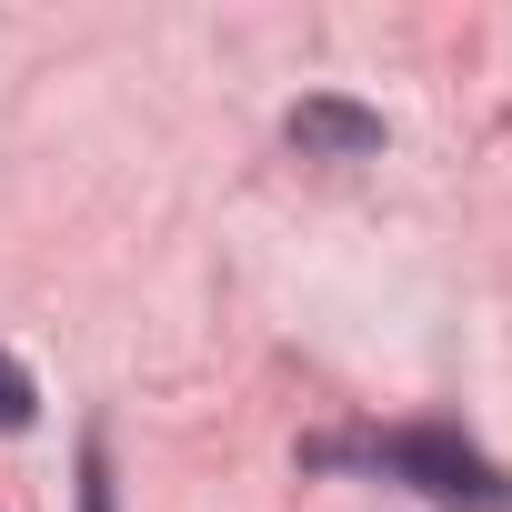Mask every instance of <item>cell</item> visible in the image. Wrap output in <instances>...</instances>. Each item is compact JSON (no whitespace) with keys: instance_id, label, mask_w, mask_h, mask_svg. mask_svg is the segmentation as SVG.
Masks as SVG:
<instances>
[{"instance_id":"cell-1","label":"cell","mask_w":512,"mask_h":512,"mask_svg":"<svg viewBox=\"0 0 512 512\" xmlns=\"http://www.w3.org/2000/svg\"><path fill=\"white\" fill-rule=\"evenodd\" d=\"M362 462L412 482V492H432V502H452V512H512V482L462 432H382V442H362Z\"/></svg>"},{"instance_id":"cell-2","label":"cell","mask_w":512,"mask_h":512,"mask_svg":"<svg viewBox=\"0 0 512 512\" xmlns=\"http://www.w3.org/2000/svg\"><path fill=\"white\" fill-rule=\"evenodd\" d=\"M292 151L302 161H372L382 151V121L362 101H302L292 111Z\"/></svg>"},{"instance_id":"cell-4","label":"cell","mask_w":512,"mask_h":512,"mask_svg":"<svg viewBox=\"0 0 512 512\" xmlns=\"http://www.w3.org/2000/svg\"><path fill=\"white\" fill-rule=\"evenodd\" d=\"M81 512H111V452L101 442L81 452Z\"/></svg>"},{"instance_id":"cell-3","label":"cell","mask_w":512,"mask_h":512,"mask_svg":"<svg viewBox=\"0 0 512 512\" xmlns=\"http://www.w3.org/2000/svg\"><path fill=\"white\" fill-rule=\"evenodd\" d=\"M0 422H11V432L31 422V372H21L11 352H0Z\"/></svg>"}]
</instances>
